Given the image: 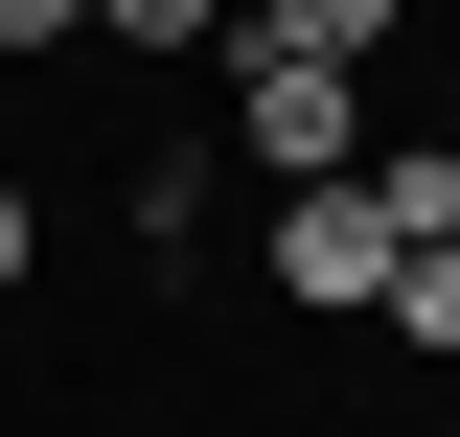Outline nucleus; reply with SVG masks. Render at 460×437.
<instances>
[{
	"mask_svg": "<svg viewBox=\"0 0 460 437\" xmlns=\"http://www.w3.org/2000/svg\"><path fill=\"white\" fill-rule=\"evenodd\" d=\"M230 138H253L277 184H345V162H368V69H323V47H253V23H230Z\"/></svg>",
	"mask_w": 460,
	"mask_h": 437,
	"instance_id": "nucleus-1",
	"label": "nucleus"
},
{
	"mask_svg": "<svg viewBox=\"0 0 460 437\" xmlns=\"http://www.w3.org/2000/svg\"><path fill=\"white\" fill-rule=\"evenodd\" d=\"M277 299H323V323L392 299V208H368V162H345V184H277Z\"/></svg>",
	"mask_w": 460,
	"mask_h": 437,
	"instance_id": "nucleus-2",
	"label": "nucleus"
},
{
	"mask_svg": "<svg viewBox=\"0 0 460 437\" xmlns=\"http://www.w3.org/2000/svg\"><path fill=\"white\" fill-rule=\"evenodd\" d=\"M368 208H392V254H460V138H392V162H368Z\"/></svg>",
	"mask_w": 460,
	"mask_h": 437,
	"instance_id": "nucleus-3",
	"label": "nucleus"
},
{
	"mask_svg": "<svg viewBox=\"0 0 460 437\" xmlns=\"http://www.w3.org/2000/svg\"><path fill=\"white\" fill-rule=\"evenodd\" d=\"M392 23H414V0H253V47H323V69H368Z\"/></svg>",
	"mask_w": 460,
	"mask_h": 437,
	"instance_id": "nucleus-4",
	"label": "nucleus"
},
{
	"mask_svg": "<svg viewBox=\"0 0 460 437\" xmlns=\"http://www.w3.org/2000/svg\"><path fill=\"white\" fill-rule=\"evenodd\" d=\"M368 323H392L414 369H438V345H460V254H392V299H368Z\"/></svg>",
	"mask_w": 460,
	"mask_h": 437,
	"instance_id": "nucleus-5",
	"label": "nucleus"
},
{
	"mask_svg": "<svg viewBox=\"0 0 460 437\" xmlns=\"http://www.w3.org/2000/svg\"><path fill=\"white\" fill-rule=\"evenodd\" d=\"M93 23H115V47H208L230 0H93Z\"/></svg>",
	"mask_w": 460,
	"mask_h": 437,
	"instance_id": "nucleus-6",
	"label": "nucleus"
},
{
	"mask_svg": "<svg viewBox=\"0 0 460 437\" xmlns=\"http://www.w3.org/2000/svg\"><path fill=\"white\" fill-rule=\"evenodd\" d=\"M23 254H47V208H23V184H0V276H23Z\"/></svg>",
	"mask_w": 460,
	"mask_h": 437,
	"instance_id": "nucleus-7",
	"label": "nucleus"
}]
</instances>
